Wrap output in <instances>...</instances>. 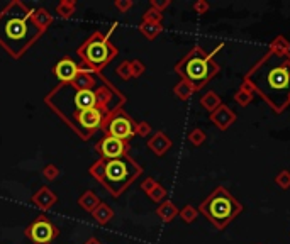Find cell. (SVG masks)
I'll use <instances>...</instances> for the list:
<instances>
[{"mask_svg": "<svg viewBox=\"0 0 290 244\" xmlns=\"http://www.w3.org/2000/svg\"><path fill=\"white\" fill-rule=\"evenodd\" d=\"M126 102L128 97L97 71H83L71 82L58 83L44 97V104L70 129L87 110L98 109L114 116L124 109Z\"/></svg>", "mask_w": 290, "mask_h": 244, "instance_id": "6da1fadb", "label": "cell"}, {"mask_svg": "<svg viewBox=\"0 0 290 244\" xmlns=\"http://www.w3.org/2000/svg\"><path fill=\"white\" fill-rule=\"evenodd\" d=\"M244 82L253 87L275 114H282L290 105V55L266 53L244 75Z\"/></svg>", "mask_w": 290, "mask_h": 244, "instance_id": "7a4b0ae2", "label": "cell"}, {"mask_svg": "<svg viewBox=\"0 0 290 244\" xmlns=\"http://www.w3.org/2000/svg\"><path fill=\"white\" fill-rule=\"evenodd\" d=\"M44 32L28 3L12 0L0 10V46L10 58L21 60Z\"/></svg>", "mask_w": 290, "mask_h": 244, "instance_id": "3957f363", "label": "cell"}, {"mask_svg": "<svg viewBox=\"0 0 290 244\" xmlns=\"http://www.w3.org/2000/svg\"><path fill=\"white\" fill-rule=\"evenodd\" d=\"M90 177L100 182L112 197H121L136 178L143 175V166L136 163L129 154L116 159L98 158L89 168Z\"/></svg>", "mask_w": 290, "mask_h": 244, "instance_id": "277c9868", "label": "cell"}, {"mask_svg": "<svg viewBox=\"0 0 290 244\" xmlns=\"http://www.w3.org/2000/svg\"><path fill=\"white\" fill-rule=\"evenodd\" d=\"M117 28V22H112L110 29L107 32L102 30H95L92 32L82 44L76 48V55L82 60L85 66H89L92 71L102 73V70L109 63H112L119 55V49L112 44L110 36H112L114 29Z\"/></svg>", "mask_w": 290, "mask_h": 244, "instance_id": "5b68a950", "label": "cell"}, {"mask_svg": "<svg viewBox=\"0 0 290 244\" xmlns=\"http://www.w3.org/2000/svg\"><path fill=\"white\" fill-rule=\"evenodd\" d=\"M175 73L182 76V80L189 82L195 89L202 90L209 82L219 73V64L214 61L209 53H205L200 46H193L183 58L175 64Z\"/></svg>", "mask_w": 290, "mask_h": 244, "instance_id": "8992f818", "label": "cell"}, {"mask_svg": "<svg viewBox=\"0 0 290 244\" xmlns=\"http://www.w3.org/2000/svg\"><path fill=\"white\" fill-rule=\"evenodd\" d=\"M198 212L204 214V217L214 224V227L223 231L243 212V204L229 193L226 186H217L211 195L198 205Z\"/></svg>", "mask_w": 290, "mask_h": 244, "instance_id": "52a82bcc", "label": "cell"}, {"mask_svg": "<svg viewBox=\"0 0 290 244\" xmlns=\"http://www.w3.org/2000/svg\"><path fill=\"white\" fill-rule=\"evenodd\" d=\"M24 236L32 244H51L60 236V229L46 215H39L24 231Z\"/></svg>", "mask_w": 290, "mask_h": 244, "instance_id": "ba28073f", "label": "cell"}, {"mask_svg": "<svg viewBox=\"0 0 290 244\" xmlns=\"http://www.w3.org/2000/svg\"><path fill=\"white\" fill-rule=\"evenodd\" d=\"M134 125H136V122L132 121V117L122 109L107 121L102 132H104L105 136L116 137V139L129 141L131 137H134Z\"/></svg>", "mask_w": 290, "mask_h": 244, "instance_id": "9c48e42d", "label": "cell"}, {"mask_svg": "<svg viewBox=\"0 0 290 244\" xmlns=\"http://www.w3.org/2000/svg\"><path fill=\"white\" fill-rule=\"evenodd\" d=\"M95 150H97L102 159L122 158V156L129 154V141H121L116 139V137L104 136L95 144Z\"/></svg>", "mask_w": 290, "mask_h": 244, "instance_id": "30bf717a", "label": "cell"}, {"mask_svg": "<svg viewBox=\"0 0 290 244\" xmlns=\"http://www.w3.org/2000/svg\"><path fill=\"white\" fill-rule=\"evenodd\" d=\"M83 71H92V70L89 66H85L83 63L82 64L75 63V61L71 58H68V56L61 58L58 63L53 66V75L56 76L58 83L71 82L75 76H78L80 73H83Z\"/></svg>", "mask_w": 290, "mask_h": 244, "instance_id": "8fae6325", "label": "cell"}, {"mask_svg": "<svg viewBox=\"0 0 290 244\" xmlns=\"http://www.w3.org/2000/svg\"><path fill=\"white\" fill-rule=\"evenodd\" d=\"M31 204L36 205L41 211H51L56 204H58V195L49 188L48 185H43L41 188H37L31 197Z\"/></svg>", "mask_w": 290, "mask_h": 244, "instance_id": "7c38bea8", "label": "cell"}, {"mask_svg": "<svg viewBox=\"0 0 290 244\" xmlns=\"http://www.w3.org/2000/svg\"><path fill=\"white\" fill-rule=\"evenodd\" d=\"M236 117H238V116H236V114L232 112V110L229 109L227 105H224V104H221L211 114V121L216 124V127L221 129V131H226V129L231 127V125L236 122Z\"/></svg>", "mask_w": 290, "mask_h": 244, "instance_id": "4fadbf2b", "label": "cell"}, {"mask_svg": "<svg viewBox=\"0 0 290 244\" xmlns=\"http://www.w3.org/2000/svg\"><path fill=\"white\" fill-rule=\"evenodd\" d=\"M171 146H173V143H171V139L163 131H156L155 134L148 139V148H150L156 156H160V158L165 156L166 152L171 150Z\"/></svg>", "mask_w": 290, "mask_h": 244, "instance_id": "5bb4252c", "label": "cell"}, {"mask_svg": "<svg viewBox=\"0 0 290 244\" xmlns=\"http://www.w3.org/2000/svg\"><path fill=\"white\" fill-rule=\"evenodd\" d=\"M92 219H94L95 222L98 224V226H105V224H109L110 220L114 219L112 207H110L107 202H100V204H98V207L95 209L94 212H92Z\"/></svg>", "mask_w": 290, "mask_h": 244, "instance_id": "9a60e30c", "label": "cell"}, {"mask_svg": "<svg viewBox=\"0 0 290 244\" xmlns=\"http://www.w3.org/2000/svg\"><path fill=\"white\" fill-rule=\"evenodd\" d=\"M156 215H158L165 224H168V222H171V220H173L175 217L178 215V209H177V205H175L173 202L166 198V200H163L161 204L156 207Z\"/></svg>", "mask_w": 290, "mask_h": 244, "instance_id": "2e32d148", "label": "cell"}, {"mask_svg": "<svg viewBox=\"0 0 290 244\" xmlns=\"http://www.w3.org/2000/svg\"><path fill=\"white\" fill-rule=\"evenodd\" d=\"M255 93H257V92L253 90V87L243 80L241 87H239L238 92L234 93V102L238 105H241V107H246L248 104H251V102H253Z\"/></svg>", "mask_w": 290, "mask_h": 244, "instance_id": "e0dca14e", "label": "cell"}, {"mask_svg": "<svg viewBox=\"0 0 290 244\" xmlns=\"http://www.w3.org/2000/svg\"><path fill=\"white\" fill-rule=\"evenodd\" d=\"M100 198H98V195L95 192H92V190H87L85 193H82L78 198V207L83 209L85 212L92 214L95 211V209L98 207V204H100Z\"/></svg>", "mask_w": 290, "mask_h": 244, "instance_id": "ac0fdd59", "label": "cell"}, {"mask_svg": "<svg viewBox=\"0 0 290 244\" xmlns=\"http://www.w3.org/2000/svg\"><path fill=\"white\" fill-rule=\"evenodd\" d=\"M221 104H223V102H221V97L214 90L205 92V93L202 95V98H200V105L204 107V109L207 110L209 114H212Z\"/></svg>", "mask_w": 290, "mask_h": 244, "instance_id": "d6986e66", "label": "cell"}, {"mask_svg": "<svg viewBox=\"0 0 290 244\" xmlns=\"http://www.w3.org/2000/svg\"><path fill=\"white\" fill-rule=\"evenodd\" d=\"M173 93L177 95L178 100H189L190 97H192L193 93H195V89H193L192 85H190L189 82H185V80H180V82L177 83V85L173 87Z\"/></svg>", "mask_w": 290, "mask_h": 244, "instance_id": "ffe728a7", "label": "cell"}, {"mask_svg": "<svg viewBox=\"0 0 290 244\" xmlns=\"http://www.w3.org/2000/svg\"><path fill=\"white\" fill-rule=\"evenodd\" d=\"M139 32L143 34L146 39H156V37L161 34V30H163V24H151V22H141L139 24Z\"/></svg>", "mask_w": 290, "mask_h": 244, "instance_id": "44dd1931", "label": "cell"}, {"mask_svg": "<svg viewBox=\"0 0 290 244\" xmlns=\"http://www.w3.org/2000/svg\"><path fill=\"white\" fill-rule=\"evenodd\" d=\"M76 10V2L75 0H61L58 5L55 7V12L61 19H70Z\"/></svg>", "mask_w": 290, "mask_h": 244, "instance_id": "7402d4cb", "label": "cell"}, {"mask_svg": "<svg viewBox=\"0 0 290 244\" xmlns=\"http://www.w3.org/2000/svg\"><path fill=\"white\" fill-rule=\"evenodd\" d=\"M268 53L273 55H290V43L284 36H277L268 46Z\"/></svg>", "mask_w": 290, "mask_h": 244, "instance_id": "603a6c76", "label": "cell"}, {"mask_svg": "<svg viewBox=\"0 0 290 244\" xmlns=\"http://www.w3.org/2000/svg\"><path fill=\"white\" fill-rule=\"evenodd\" d=\"M34 17H36V22L44 30H48L49 26L53 24V14L49 12L48 9H44V7H37V9H34Z\"/></svg>", "mask_w": 290, "mask_h": 244, "instance_id": "cb8c5ba5", "label": "cell"}, {"mask_svg": "<svg viewBox=\"0 0 290 244\" xmlns=\"http://www.w3.org/2000/svg\"><path fill=\"white\" fill-rule=\"evenodd\" d=\"M197 214H198L197 209L193 207V205L189 204V205H185V207L178 211V217H180V219H182L185 224H192L193 220L197 219Z\"/></svg>", "mask_w": 290, "mask_h": 244, "instance_id": "d4e9b609", "label": "cell"}, {"mask_svg": "<svg viewBox=\"0 0 290 244\" xmlns=\"http://www.w3.org/2000/svg\"><path fill=\"white\" fill-rule=\"evenodd\" d=\"M116 73L119 78H122L124 82H128V80L132 78V73H131V60H122L119 64H117L116 68Z\"/></svg>", "mask_w": 290, "mask_h": 244, "instance_id": "484cf974", "label": "cell"}, {"mask_svg": "<svg viewBox=\"0 0 290 244\" xmlns=\"http://www.w3.org/2000/svg\"><path fill=\"white\" fill-rule=\"evenodd\" d=\"M41 175L44 177V180L53 182V180H56V178L60 177V168L56 166L55 163H48V165L43 166V170H41Z\"/></svg>", "mask_w": 290, "mask_h": 244, "instance_id": "4316f807", "label": "cell"}, {"mask_svg": "<svg viewBox=\"0 0 290 244\" xmlns=\"http://www.w3.org/2000/svg\"><path fill=\"white\" fill-rule=\"evenodd\" d=\"M166 195H168L166 188L163 185H160V183L148 193V197H150L153 202H156V204H161L163 200H166Z\"/></svg>", "mask_w": 290, "mask_h": 244, "instance_id": "83f0119b", "label": "cell"}, {"mask_svg": "<svg viewBox=\"0 0 290 244\" xmlns=\"http://www.w3.org/2000/svg\"><path fill=\"white\" fill-rule=\"evenodd\" d=\"M161 21H163V14L151 9V7L143 14V19H141V22H151V24H161Z\"/></svg>", "mask_w": 290, "mask_h": 244, "instance_id": "f1b7e54d", "label": "cell"}, {"mask_svg": "<svg viewBox=\"0 0 290 244\" xmlns=\"http://www.w3.org/2000/svg\"><path fill=\"white\" fill-rule=\"evenodd\" d=\"M275 183L278 185V188L289 190V188H290V171H289V170L278 171L277 177H275Z\"/></svg>", "mask_w": 290, "mask_h": 244, "instance_id": "f546056e", "label": "cell"}, {"mask_svg": "<svg viewBox=\"0 0 290 244\" xmlns=\"http://www.w3.org/2000/svg\"><path fill=\"white\" fill-rule=\"evenodd\" d=\"M205 132L202 131V129H192V131L189 132V141L193 144V146H202V144L205 143Z\"/></svg>", "mask_w": 290, "mask_h": 244, "instance_id": "4dcf8cb0", "label": "cell"}, {"mask_svg": "<svg viewBox=\"0 0 290 244\" xmlns=\"http://www.w3.org/2000/svg\"><path fill=\"white\" fill-rule=\"evenodd\" d=\"M151 132H153V129H151L150 122H144V121L136 122V125H134V136L148 137V136H151Z\"/></svg>", "mask_w": 290, "mask_h": 244, "instance_id": "1f68e13d", "label": "cell"}, {"mask_svg": "<svg viewBox=\"0 0 290 244\" xmlns=\"http://www.w3.org/2000/svg\"><path fill=\"white\" fill-rule=\"evenodd\" d=\"M146 71V64L143 63L141 60H131V73L132 78H139L141 75Z\"/></svg>", "mask_w": 290, "mask_h": 244, "instance_id": "d6a6232c", "label": "cell"}, {"mask_svg": "<svg viewBox=\"0 0 290 244\" xmlns=\"http://www.w3.org/2000/svg\"><path fill=\"white\" fill-rule=\"evenodd\" d=\"M132 0H116L114 2V7H116L119 12H122V14H126V12H129V10L132 9Z\"/></svg>", "mask_w": 290, "mask_h": 244, "instance_id": "836d02e7", "label": "cell"}, {"mask_svg": "<svg viewBox=\"0 0 290 244\" xmlns=\"http://www.w3.org/2000/svg\"><path fill=\"white\" fill-rule=\"evenodd\" d=\"M171 5V0H151L150 2V7L155 10H158V12L163 14V10L168 9V7Z\"/></svg>", "mask_w": 290, "mask_h": 244, "instance_id": "e575fe53", "label": "cell"}, {"mask_svg": "<svg viewBox=\"0 0 290 244\" xmlns=\"http://www.w3.org/2000/svg\"><path fill=\"white\" fill-rule=\"evenodd\" d=\"M156 185H158V182H156L155 180V178H151V177H148V178H144V180L143 182H141V185H139V188L141 190H143V192L144 193H146V195H148V193H150L151 192V190L153 188H155V186Z\"/></svg>", "mask_w": 290, "mask_h": 244, "instance_id": "d590c367", "label": "cell"}, {"mask_svg": "<svg viewBox=\"0 0 290 244\" xmlns=\"http://www.w3.org/2000/svg\"><path fill=\"white\" fill-rule=\"evenodd\" d=\"M209 9H211V5H209V2H205V0H197V2L193 3V10H195L197 14H207Z\"/></svg>", "mask_w": 290, "mask_h": 244, "instance_id": "8d00e7d4", "label": "cell"}, {"mask_svg": "<svg viewBox=\"0 0 290 244\" xmlns=\"http://www.w3.org/2000/svg\"><path fill=\"white\" fill-rule=\"evenodd\" d=\"M83 244H102L100 241H98V239L97 238H90V239H87V241L85 243H83Z\"/></svg>", "mask_w": 290, "mask_h": 244, "instance_id": "74e56055", "label": "cell"}]
</instances>
